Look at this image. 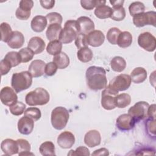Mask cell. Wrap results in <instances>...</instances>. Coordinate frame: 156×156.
<instances>
[{
	"label": "cell",
	"mask_w": 156,
	"mask_h": 156,
	"mask_svg": "<svg viewBox=\"0 0 156 156\" xmlns=\"http://www.w3.org/2000/svg\"><path fill=\"white\" fill-rule=\"evenodd\" d=\"M129 13L131 16H133L145 11L144 4L140 1H135L131 3L129 7Z\"/></svg>",
	"instance_id": "cell-35"
},
{
	"label": "cell",
	"mask_w": 156,
	"mask_h": 156,
	"mask_svg": "<svg viewBox=\"0 0 156 156\" xmlns=\"http://www.w3.org/2000/svg\"><path fill=\"white\" fill-rule=\"evenodd\" d=\"M90 155L89 149L85 146H79L75 151L71 150L68 154V155Z\"/></svg>",
	"instance_id": "cell-45"
},
{
	"label": "cell",
	"mask_w": 156,
	"mask_h": 156,
	"mask_svg": "<svg viewBox=\"0 0 156 156\" xmlns=\"http://www.w3.org/2000/svg\"><path fill=\"white\" fill-rule=\"evenodd\" d=\"M0 99L4 105L10 107L17 102L18 96L16 91L12 88L4 87L1 90Z\"/></svg>",
	"instance_id": "cell-11"
},
{
	"label": "cell",
	"mask_w": 156,
	"mask_h": 156,
	"mask_svg": "<svg viewBox=\"0 0 156 156\" xmlns=\"http://www.w3.org/2000/svg\"><path fill=\"white\" fill-rule=\"evenodd\" d=\"M110 3L112 5L113 9L122 7V5L124 2L123 0H117V1H110Z\"/></svg>",
	"instance_id": "cell-55"
},
{
	"label": "cell",
	"mask_w": 156,
	"mask_h": 156,
	"mask_svg": "<svg viewBox=\"0 0 156 156\" xmlns=\"http://www.w3.org/2000/svg\"><path fill=\"white\" fill-rule=\"evenodd\" d=\"M53 62L58 69H65L69 65V58L65 52H61L54 56Z\"/></svg>",
	"instance_id": "cell-25"
},
{
	"label": "cell",
	"mask_w": 156,
	"mask_h": 156,
	"mask_svg": "<svg viewBox=\"0 0 156 156\" xmlns=\"http://www.w3.org/2000/svg\"><path fill=\"white\" fill-rule=\"evenodd\" d=\"M147 76V71L144 68L136 67L132 71L130 77L133 83H140L146 79Z\"/></svg>",
	"instance_id": "cell-23"
},
{
	"label": "cell",
	"mask_w": 156,
	"mask_h": 156,
	"mask_svg": "<svg viewBox=\"0 0 156 156\" xmlns=\"http://www.w3.org/2000/svg\"><path fill=\"white\" fill-rule=\"evenodd\" d=\"M131 79L129 75L121 74L115 77L109 83L108 87L111 89L119 92L127 90L131 84Z\"/></svg>",
	"instance_id": "cell-7"
},
{
	"label": "cell",
	"mask_w": 156,
	"mask_h": 156,
	"mask_svg": "<svg viewBox=\"0 0 156 156\" xmlns=\"http://www.w3.org/2000/svg\"><path fill=\"white\" fill-rule=\"evenodd\" d=\"M18 52L21 56L22 63H27L30 61L34 55L33 51L29 48H22Z\"/></svg>",
	"instance_id": "cell-41"
},
{
	"label": "cell",
	"mask_w": 156,
	"mask_h": 156,
	"mask_svg": "<svg viewBox=\"0 0 156 156\" xmlns=\"http://www.w3.org/2000/svg\"><path fill=\"white\" fill-rule=\"evenodd\" d=\"M62 29V27L61 24L57 23L49 24L46 32V35L48 40L49 41L58 40Z\"/></svg>",
	"instance_id": "cell-24"
},
{
	"label": "cell",
	"mask_w": 156,
	"mask_h": 156,
	"mask_svg": "<svg viewBox=\"0 0 156 156\" xmlns=\"http://www.w3.org/2000/svg\"><path fill=\"white\" fill-rule=\"evenodd\" d=\"M4 58L7 60L11 65L12 67L18 66L21 62V56L18 52L10 51L6 54Z\"/></svg>",
	"instance_id": "cell-34"
},
{
	"label": "cell",
	"mask_w": 156,
	"mask_h": 156,
	"mask_svg": "<svg viewBox=\"0 0 156 156\" xmlns=\"http://www.w3.org/2000/svg\"><path fill=\"white\" fill-rule=\"evenodd\" d=\"M110 66L113 71L115 72H122L126 67V62L125 59L120 56L113 57L110 62Z\"/></svg>",
	"instance_id": "cell-28"
},
{
	"label": "cell",
	"mask_w": 156,
	"mask_h": 156,
	"mask_svg": "<svg viewBox=\"0 0 156 156\" xmlns=\"http://www.w3.org/2000/svg\"><path fill=\"white\" fill-rule=\"evenodd\" d=\"M78 34H79V32L77 21L68 20L65 23L58 39L62 43L68 44L75 40Z\"/></svg>",
	"instance_id": "cell-5"
},
{
	"label": "cell",
	"mask_w": 156,
	"mask_h": 156,
	"mask_svg": "<svg viewBox=\"0 0 156 156\" xmlns=\"http://www.w3.org/2000/svg\"><path fill=\"white\" fill-rule=\"evenodd\" d=\"M62 49V43L59 40L51 41L47 45L46 51L52 55H55L61 52Z\"/></svg>",
	"instance_id": "cell-32"
},
{
	"label": "cell",
	"mask_w": 156,
	"mask_h": 156,
	"mask_svg": "<svg viewBox=\"0 0 156 156\" xmlns=\"http://www.w3.org/2000/svg\"><path fill=\"white\" fill-rule=\"evenodd\" d=\"M0 29H1V41L5 43H7L13 32L10 26L7 23L4 22L1 24Z\"/></svg>",
	"instance_id": "cell-36"
},
{
	"label": "cell",
	"mask_w": 156,
	"mask_h": 156,
	"mask_svg": "<svg viewBox=\"0 0 156 156\" xmlns=\"http://www.w3.org/2000/svg\"><path fill=\"white\" fill-rule=\"evenodd\" d=\"M121 31L117 27L110 28L107 34V39L108 41L112 44H117V41L118 37Z\"/></svg>",
	"instance_id": "cell-37"
},
{
	"label": "cell",
	"mask_w": 156,
	"mask_h": 156,
	"mask_svg": "<svg viewBox=\"0 0 156 156\" xmlns=\"http://www.w3.org/2000/svg\"><path fill=\"white\" fill-rule=\"evenodd\" d=\"M146 129L148 134L153 137L155 136V118H148L146 120Z\"/></svg>",
	"instance_id": "cell-44"
},
{
	"label": "cell",
	"mask_w": 156,
	"mask_h": 156,
	"mask_svg": "<svg viewBox=\"0 0 156 156\" xmlns=\"http://www.w3.org/2000/svg\"><path fill=\"white\" fill-rule=\"evenodd\" d=\"M24 116L33 119L34 121L39 120L41 116V113L40 110L37 107H29L27 108L24 112Z\"/></svg>",
	"instance_id": "cell-39"
},
{
	"label": "cell",
	"mask_w": 156,
	"mask_h": 156,
	"mask_svg": "<svg viewBox=\"0 0 156 156\" xmlns=\"http://www.w3.org/2000/svg\"><path fill=\"white\" fill-rule=\"evenodd\" d=\"M57 142L61 148L69 149L75 143V136L71 132L64 131L58 136Z\"/></svg>",
	"instance_id": "cell-13"
},
{
	"label": "cell",
	"mask_w": 156,
	"mask_h": 156,
	"mask_svg": "<svg viewBox=\"0 0 156 156\" xmlns=\"http://www.w3.org/2000/svg\"><path fill=\"white\" fill-rule=\"evenodd\" d=\"M132 35L129 32H121L118 37L117 44L121 48H128L132 43Z\"/></svg>",
	"instance_id": "cell-26"
},
{
	"label": "cell",
	"mask_w": 156,
	"mask_h": 156,
	"mask_svg": "<svg viewBox=\"0 0 156 156\" xmlns=\"http://www.w3.org/2000/svg\"><path fill=\"white\" fill-rule=\"evenodd\" d=\"M69 113L68 110L63 107H57L51 112V122L52 127L56 130L64 129L69 120Z\"/></svg>",
	"instance_id": "cell-4"
},
{
	"label": "cell",
	"mask_w": 156,
	"mask_h": 156,
	"mask_svg": "<svg viewBox=\"0 0 156 156\" xmlns=\"http://www.w3.org/2000/svg\"><path fill=\"white\" fill-rule=\"evenodd\" d=\"M44 41L39 37H32L27 44V48L30 49L34 54H38L41 53L45 49Z\"/></svg>",
	"instance_id": "cell-21"
},
{
	"label": "cell",
	"mask_w": 156,
	"mask_h": 156,
	"mask_svg": "<svg viewBox=\"0 0 156 156\" xmlns=\"http://www.w3.org/2000/svg\"><path fill=\"white\" fill-rule=\"evenodd\" d=\"M101 141V134L97 130H90L84 136V142L90 147H94L99 145Z\"/></svg>",
	"instance_id": "cell-17"
},
{
	"label": "cell",
	"mask_w": 156,
	"mask_h": 156,
	"mask_svg": "<svg viewBox=\"0 0 156 156\" xmlns=\"http://www.w3.org/2000/svg\"><path fill=\"white\" fill-rule=\"evenodd\" d=\"M88 44L92 47H99L105 41V36L103 32L99 30H94L87 35Z\"/></svg>",
	"instance_id": "cell-15"
},
{
	"label": "cell",
	"mask_w": 156,
	"mask_h": 156,
	"mask_svg": "<svg viewBox=\"0 0 156 156\" xmlns=\"http://www.w3.org/2000/svg\"><path fill=\"white\" fill-rule=\"evenodd\" d=\"M32 83V76L29 71H25L13 74L11 85L16 93L28 89Z\"/></svg>",
	"instance_id": "cell-2"
},
{
	"label": "cell",
	"mask_w": 156,
	"mask_h": 156,
	"mask_svg": "<svg viewBox=\"0 0 156 156\" xmlns=\"http://www.w3.org/2000/svg\"><path fill=\"white\" fill-rule=\"evenodd\" d=\"M24 43V37L20 31H13L7 41V45L12 49H19Z\"/></svg>",
	"instance_id": "cell-20"
},
{
	"label": "cell",
	"mask_w": 156,
	"mask_h": 156,
	"mask_svg": "<svg viewBox=\"0 0 156 156\" xmlns=\"http://www.w3.org/2000/svg\"><path fill=\"white\" fill-rule=\"evenodd\" d=\"M46 18L49 21V24L57 23L61 24L62 23V16L57 12H51L46 15Z\"/></svg>",
	"instance_id": "cell-42"
},
{
	"label": "cell",
	"mask_w": 156,
	"mask_h": 156,
	"mask_svg": "<svg viewBox=\"0 0 156 156\" xmlns=\"http://www.w3.org/2000/svg\"><path fill=\"white\" fill-rule=\"evenodd\" d=\"M85 76L87 86L90 90L98 91L107 87L106 71L102 67L90 66L86 70Z\"/></svg>",
	"instance_id": "cell-1"
},
{
	"label": "cell",
	"mask_w": 156,
	"mask_h": 156,
	"mask_svg": "<svg viewBox=\"0 0 156 156\" xmlns=\"http://www.w3.org/2000/svg\"><path fill=\"white\" fill-rule=\"evenodd\" d=\"M39 151L42 155H55V146L52 141H46L43 143L40 147Z\"/></svg>",
	"instance_id": "cell-31"
},
{
	"label": "cell",
	"mask_w": 156,
	"mask_h": 156,
	"mask_svg": "<svg viewBox=\"0 0 156 156\" xmlns=\"http://www.w3.org/2000/svg\"><path fill=\"white\" fill-rule=\"evenodd\" d=\"M113 12V9L106 5H102L96 7L94 10L95 16L99 19H106L110 18Z\"/></svg>",
	"instance_id": "cell-27"
},
{
	"label": "cell",
	"mask_w": 156,
	"mask_h": 156,
	"mask_svg": "<svg viewBox=\"0 0 156 156\" xmlns=\"http://www.w3.org/2000/svg\"><path fill=\"white\" fill-rule=\"evenodd\" d=\"M147 117L155 118V105H149L147 109Z\"/></svg>",
	"instance_id": "cell-54"
},
{
	"label": "cell",
	"mask_w": 156,
	"mask_h": 156,
	"mask_svg": "<svg viewBox=\"0 0 156 156\" xmlns=\"http://www.w3.org/2000/svg\"><path fill=\"white\" fill-rule=\"evenodd\" d=\"M131 102V97L127 93H121L118 94L116 97V107L119 108H123L130 105Z\"/></svg>",
	"instance_id": "cell-33"
},
{
	"label": "cell",
	"mask_w": 156,
	"mask_h": 156,
	"mask_svg": "<svg viewBox=\"0 0 156 156\" xmlns=\"http://www.w3.org/2000/svg\"><path fill=\"white\" fill-rule=\"evenodd\" d=\"M149 105L147 102L139 101L128 110V114L130 115L136 122L147 117V109Z\"/></svg>",
	"instance_id": "cell-9"
},
{
	"label": "cell",
	"mask_w": 156,
	"mask_h": 156,
	"mask_svg": "<svg viewBox=\"0 0 156 156\" xmlns=\"http://www.w3.org/2000/svg\"><path fill=\"white\" fill-rule=\"evenodd\" d=\"M75 44L78 49L85 47H88V43L87 40V35L79 33L77 34L75 39Z\"/></svg>",
	"instance_id": "cell-43"
},
{
	"label": "cell",
	"mask_w": 156,
	"mask_h": 156,
	"mask_svg": "<svg viewBox=\"0 0 156 156\" xmlns=\"http://www.w3.org/2000/svg\"><path fill=\"white\" fill-rule=\"evenodd\" d=\"M34 121L28 116H24L18 122V130L23 135H29L34 127Z\"/></svg>",
	"instance_id": "cell-16"
},
{
	"label": "cell",
	"mask_w": 156,
	"mask_h": 156,
	"mask_svg": "<svg viewBox=\"0 0 156 156\" xmlns=\"http://www.w3.org/2000/svg\"><path fill=\"white\" fill-rule=\"evenodd\" d=\"M134 118L129 114L119 115L116 121V126L121 131H127L132 129L135 125Z\"/></svg>",
	"instance_id": "cell-12"
},
{
	"label": "cell",
	"mask_w": 156,
	"mask_h": 156,
	"mask_svg": "<svg viewBox=\"0 0 156 156\" xmlns=\"http://www.w3.org/2000/svg\"><path fill=\"white\" fill-rule=\"evenodd\" d=\"M48 24L47 18L42 15H37L34 16L30 23L32 29L35 32H43Z\"/></svg>",
	"instance_id": "cell-22"
},
{
	"label": "cell",
	"mask_w": 156,
	"mask_h": 156,
	"mask_svg": "<svg viewBox=\"0 0 156 156\" xmlns=\"http://www.w3.org/2000/svg\"><path fill=\"white\" fill-rule=\"evenodd\" d=\"M46 63L41 60H34L30 64L28 71L33 77H39L44 73Z\"/></svg>",
	"instance_id": "cell-18"
},
{
	"label": "cell",
	"mask_w": 156,
	"mask_h": 156,
	"mask_svg": "<svg viewBox=\"0 0 156 156\" xmlns=\"http://www.w3.org/2000/svg\"><path fill=\"white\" fill-rule=\"evenodd\" d=\"M112 9H113V12L110 17L111 19H112L114 21H120L123 20L125 18L126 13L125 9L123 7V6L118 7V8Z\"/></svg>",
	"instance_id": "cell-40"
},
{
	"label": "cell",
	"mask_w": 156,
	"mask_h": 156,
	"mask_svg": "<svg viewBox=\"0 0 156 156\" xmlns=\"http://www.w3.org/2000/svg\"><path fill=\"white\" fill-rule=\"evenodd\" d=\"M138 44L145 51L153 52L156 48V38L151 33L144 32L138 36Z\"/></svg>",
	"instance_id": "cell-10"
},
{
	"label": "cell",
	"mask_w": 156,
	"mask_h": 156,
	"mask_svg": "<svg viewBox=\"0 0 156 156\" xmlns=\"http://www.w3.org/2000/svg\"><path fill=\"white\" fill-rule=\"evenodd\" d=\"M133 23L137 27H141L146 25L156 26V12L149 11L136 15L133 16Z\"/></svg>",
	"instance_id": "cell-6"
},
{
	"label": "cell",
	"mask_w": 156,
	"mask_h": 156,
	"mask_svg": "<svg viewBox=\"0 0 156 156\" xmlns=\"http://www.w3.org/2000/svg\"><path fill=\"white\" fill-rule=\"evenodd\" d=\"M26 107V105L23 102L17 101L15 104L9 107V110L12 115L15 116H20L24 113Z\"/></svg>",
	"instance_id": "cell-38"
},
{
	"label": "cell",
	"mask_w": 156,
	"mask_h": 156,
	"mask_svg": "<svg viewBox=\"0 0 156 156\" xmlns=\"http://www.w3.org/2000/svg\"><path fill=\"white\" fill-rule=\"evenodd\" d=\"M1 149L6 155H12L18 154V146L16 140L7 138L4 140L1 144Z\"/></svg>",
	"instance_id": "cell-19"
},
{
	"label": "cell",
	"mask_w": 156,
	"mask_h": 156,
	"mask_svg": "<svg viewBox=\"0 0 156 156\" xmlns=\"http://www.w3.org/2000/svg\"><path fill=\"white\" fill-rule=\"evenodd\" d=\"M80 5L84 9L90 10L96 7L97 0H81Z\"/></svg>",
	"instance_id": "cell-48"
},
{
	"label": "cell",
	"mask_w": 156,
	"mask_h": 156,
	"mask_svg": "<svg viewBox=\"0 0 156 156\" xmlns=\"http://www.w3.org/2000/svg\"><path fill=\"white\" fill-rule=\"evenodd\" d=\"M40 3L41 7L45 9H51L54 7L55 1L53 0H40Z\"/></svg>",
	"instance_id": "cell-51"
},
{
	"label": "cell",
	"mask_w": 156,
	"mask_h": 156,
	"mask_svg": "<svg viewBox=\"0 0 156 156\" xmlns=\"http://www.w3.org/2000/svg\"><path fill=\"white\" fill-rule=\"evenodd\" d=\"M57 69V65L53 62H51L46 65L44 73L48 76H52L56 73Z\"/></svg>",
	"instance_id": "cell-46"
},
{
	"label": "cell",
	"mask_w": 156,
	"mask_h": 156,
	"mask_svg": "<svg viewBox=\"0 0 156 156\" xmlns=\"http://www.w3.org/2000/svg\"><path fill=\"white\" fill-rule=\"evenodd\" d=\"M118 92L111 89L108 87L104 88L101 94V105L107 110H111L115 108L116 97Z\"/></svg>",
	"instance_id": "cell-8"
},
{
	"label": "cell",
	"mask_w": 156,
	"mask_h": 156,
	"mask_svg": "<svg viewBox=\"0 0 156 156\" xmlns=\"http://www.w3.org/2000/svg\"><path fill=\"white\" fill-rule=\"evenodd\" d=\"M50 96L46 90L43 88H37L28 93L25 97L26 104L30 106L43 105L48 104Z\"/></svg>",
	"instance_id": "cell-3"
},
{
	"label": "cell",
	"mask_w": 156,
	"mask_h": 156,
	"mask_svg": "<svg viewBox=\"0 0 156 156\" xmlns=\"http://www.w3.org/2000/svg\"><path fill=\"white\" fill-rule=\"evenodd\" d=\"M109 155V152L108 150L106 148L102 147V148H100L99 149H97L96 151H94L93 153H92V155Z\"/></svg>",
	"instance_id": "cell-52"
},
{
	"label": "cell",
	"mask_w": 156,
	"mask_h": 156,
	"mask_svg": "<svg viewBox=\"0 0 156 156\" xmlns=\"http://www.w3.org/2000/svg\"><path fill=\"white\" fill-rule=\"evenodd\" d=\"M93 54L90 48L85 47L79 49L77 52V58L83 63H87L93 58Z\"/></svg>",
	"instance_id": "cell-29"
},
{
	"label": "cell",
	"mask_w": 156,
	"mask_h": 156,
	"mask_svg": "<svg viewBox=\"0 0 156 156\" xmlns=\"http://www.w3.org/2000/svg\"><path fill=\"white\" fill-rule=\"evenodd\" d=\"M12 66L10 63L5 58L2 59L0 62V71L1 76L7 74L11 69Z\"/></svg>",
	"instance_id": "cell-47"
},
{
	"label": "cell",
	"mask_w": 156,
	"mask_h": 156,
	"mask_svg": "<svg viewBox=\"0 0 156 156\" xmlns=\"http://www.w3.org/2000/svg\"><path fill=\"white\" fill-rule=\"evenodd\" d=\"M34 6V2L32 0H21L19 4V8L24 11L29 12Z\"/></svg>",
	"instance_id": "cell-49"
},
{
	"label": "cell",
	"mask_w": 156,
	"mask_h": 156,
	"mask_svg": "<svg viewBox=\"0 0 156 156\" xmlns=\"http://www.w3.org/2000/svg\"><path fill=\"white\" fill-rule=\"evenodd\" d=\"M79 33L87 35L94 30L95 26L93 20L85 16H80L77 19Z\"/></svg>",
	"instance_id": "cell-14"
},
{
	"label": "cell",
	"mask_w": 156,
	"mask_h": 156,
	"mask_svg": "<svg viewBox=\"0 0 156 156\" xmlns=\"http://www.w3.org/2000/svg\"><path fill=\"white\" fill-rule=\"evenodd\" d=\"M30 13L31 11H24L18 7L15 12V16L18 19L20 20H27L30 17Z\"/></svg>",
	"instance_id": "cell-50"
},
{
	"label": "cell",
	"mask_w": 156,
	"mask_h": 156,
	"mask_svg": "<svg viewBox=\"0 0 156 156\" xmlns=\"http://www.w3.org/2000/svg\"><path fill=\"white\" fill-rule=\"evenodd\" d=\"M16 142L18 146V155H34L30 153V144L29 141L25 139H18Z\"/></svg>",
	"instance_id": "cell-30"
},
{
	"label": "cell",
	"mask_w": 156,
	"mask_h": 156,
	"mask_svg": "<svg viewBox=\"0 0 156 156\" xmlns=\"http://www.w3.org/2000/svg\"><path fill=\"white\" fill-rule=\"evenodd\" d=\"M138 152L137 155H154L155 154V150L152 148H146L144 147L140 149Z\"/></svg>",
	"instance_id": "cell-53"
}]
</instances>
